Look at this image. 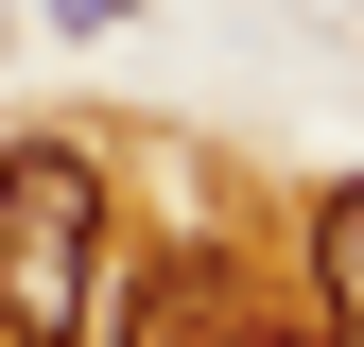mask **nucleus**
<instances>
[{
	"label": "nucleus",
	"mask_w": 364,
	"mask_h": 347,
	"mask_svg": "<svg viewBox=\"0 0 364 347\" xmlns=\"http://www.w3.org/2000/svg\"><path fill=\"white\" fill-rule=\"evenodd\" d=\"M87 330H105V156L0 139V347H87Z\"/></svg>",
	"instance_id": "obj_1"
},
{
	"label": "nucleus",
	"mask_w": 364,
	"mask_h": 347,
	"mask_svg": "<svg viewBox=\"0 0 364 347\" xmlns=\"http://www.w3.org/2000/svg\"><path fill=\"white\" fill-rule=\"evenodd\" d=\"M225 330H243L225 243H173V260H139V295H122V330H105V347H225Z\"/></svg>",
	"instance_id": "obj_2"
},
{
	"label": "nucleus",
	"mask_w": 364,
	"mask_h": 347,
	"mask_svg": "<svg viewBox=\"0 0 364 347\" xmlns=\"http://www.w3.org/2000/svg\"><path fill=\"white\" fill-rule=\"evenodd\" d=\"M312 347H364V174L312 208Z\"/></svg>",
	"instance_id": "obj_3"
},
{
	"label": "nucleus",
	"mask_w": 364,
	"mask_h": 347,
	"mask_svg": "<svg viewBox=\"0 0 364 347\" xmlns=\"http://www.w3.org/2000/svg\"><path fill=\"white\" fill-rule=\"evenodd\" d=\"M225 347H312V330H260V313H243V330H225Z\"/></svg>",
	"instance_id": "obj_4"
},
{
	"label": "nucleus",
	"mask_w": 364,
	"mask_h": 347,
	"mask_svg": "<svg viewBox=\"0 0 364 347\" xmlns=\"http://www.w3.org/2000/svg\"><path fill=\"white\" fill-rule=\"evenodd\" d=\"M53 18H87V35H105V18H122V0H53Z\"/></svg>",
	"instance_id": "obj_5"
}]
</instances>
